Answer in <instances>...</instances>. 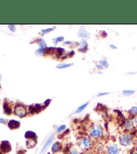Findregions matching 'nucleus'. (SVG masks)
<instances>
[{
  "instance_id": "nucleus-6",
  "label": "nucleus",
  "mask_w": 137,
  "mask_h": 154,
  "mask_svg": "<svg viewBox=\"0 0 137 154\" xmlns=\"http://www.w3.org/2000/svg\"><path fill=\"white\" fill-rule=\"evenodd\" d=\"M0 148H1V151L4 153H9L11 150V144L8 141H3L1 143Z\"/></svg>"
},
{
  "instance_id": "nucleus-25",
  "label": "nucleus",
  "mask_w": 137,
  "mask_h": 154,
  "mask_svg": "<svg viewBox=\"0 0 137 154\" xmlns=\"http://www.w3.org/2000/svg\"><path fill=\"white\" fill-rule=\"evenodd\" d=\"M134 91H123V94L125 95H130L132 94H134Z\"/></svg>"
},
{
  "instance_id": "nucleus-31",
  "label": "nucleus",
  "mask_w": 137,
  "mask_h": 154,
  "mask_svg": "<svg viewBox=\"0 0 137 154\" xmlns=\"http://www.w3.org/2000/svg\"><path fill=\"white\" fill-rule=\"evenodd\" d=\"M84 154H93V153H92L91 152V151H87Z\"/></svg>"
},
{
  "instance_id": "nucleus-17",
  "label": "nucleus",
  "mask_w": 137,
  "mask_h": 154,
  "mask_svg": "<svg viewBox=\"0 0 137 154\" xmlns=\"http://www.w3.org/2000/svg\"><path fill=\"white\" fill-rule=\"evenodd\" d=\"M68 154H81L80 151L75 147H70L68 151Z\"/></svg>"
},
{
  "instance_id": "nucleus-32",
  "label": "nucleus",
  "mask_w": 137,
  "mask_h": 154,
  "mask_svg": "<svg viewBox=\"0 0 137 154\" xmlns=\"http://www.w3.org/2000/svg\"><path fill=\"white\" fill-rule=\"evenodd\" d=\"M134 123H135L136 125H137V117H136V118H135V119H134Z\"/></svg>"
},
{
  "instance_id": "nucleus-8",
  "label": "nucleus",
  "mask_w": 137,
  "mask_h": 154,
  "mask_svg": "<svg viewBox=\"0 0 137 154\" xmlns=\"http://www.w3.org/2000/svg\"><path fill=\"white\" fill-rule=\"evenodd\" d=\"M107 154H120V149L117 145H110L107 149Z\"/></svg>"
},
{
  "instance_id": "nucleus-13",
  "label": "nucleus",
  "mask_w": 137,
  "mask_h": 154,
  "mask_svg": "<svg viewBox=\"0 0 137 154\" xmlns=\"http://www.w3.org/2000/svg\"><path fill=\"white\" fill-rule=\"evenodd\" d=\"M124 127L126 130H131L133 129V122L132 120H126L124 123Z\"/></svg>"
},
{
  "instance_id": "nucleus-37",
  "label": "nucleus",
  "mask_w": 137,
  "mask_h": 154,
  "mask_svg": "<svg viewBox=\"0 0 137 154\" xmlns=\"http://www.w3.org/2000/svg\"><path fill=\"white\" fill-rule=\"evenodd\" d=\"M0 151H1V148H0Z\"/></svg>"
},
{
  "instance_id": "nucleus-12",
  "label": "nucleus",
  "mask_w": 137,
  "mask_h": 154,
  "mask_svg": "<svg viewBox=\"0 0 137 154\" xmlns=\"http://www.w3.org/2000/svg\"><path fill=\"white\" fill-rule=\"evenodd\" d=\"M62 149V145L59 142H56L53 144L52 147V151L53 153H58Z\"/></svg>"
},
{
  "instance_id": "nucleus-26",
  "label": "nucleus",
  "mask_w": 137,
  "mask_h": 154,
  "mask_svg": "<svg viewBox=\"0 0 137 154\" xmlns=\"http://www.w3.org/2000/svg\"><path fill=\"white\" fill-rule=\"evenodd\" d=\"M53 30H54V28H53V27H52V28H48V29H46V30H43L42 31V35L48 33L49 32H51V31H52Z\"/></svg>"
},
{
  "instance_id": "nucleus-10",
  "label": "nucleus",
  "mask_w": 137,
  "mask_h": 154,
  "mask_svg": "<svg viewBox=\"0 0 137 154\" xmlns=\"http://www.w3.org/2000/svg\"><path fill=\"white\" fill-rule=\"evenodd\" d=\"M42 110V107L40 104H36L34 106L29 107V111L31 113H38Z\"/></svg>"
},
{
  "instance_id": "nucleus-35",
  "label": "nucleus",
  "mask_w": 137,
  "mask_h": 154,
  "mask_svg": "<svg viewBox=\"0 0 137 154\" xmlns=\"http://www.w3.org/2000/svg\"><path fill=\"white\" fill-rule=\"evenodd\" d=\"M134 154H137V151H135V152H134Z\"/></svg>"
},
{
  "instance_id": "nucleus-9",
  "label": "nucleus",
  "mask_w": 137,
  "mask_h": 154,
  "mask_svg": "<svg viewBox=\"0 0 137 154\" xmlns=\"http://www.w3.org/2000/svg\"><path fill=\"white\" fill-rule=\"evenodd\" d=\"M7 125H8V127L9 129L13 130V129H18L19 127H20V123L18 121H16V120H10L8 123H7Z\"/></svg>"
},
{
  "instance_id": "nucleus-29",
  "label": "nucleus",
  "mask_w": 137,
  "mask_h": 154,
  "mask_svg": "<svg viewBox=\"0 0 137 154\" xmlns=\"http://www.w3.org/2000/svg\"><path fill=\"white\" fill-rule=\"evenodd\" d=\"M6 122V121L4 119H2V118H0V123H3V124H5Z\"/></svg>"
},
{
  "instance_id": "nucleus-24",
  "label": "nucleus",
  "mask_w": 137,
  "mask_h": 154,
  "mask_svg": "<svg viewBox=\"0 0 137 154\" xmlns=\"http://www.w3.org/2000/svg\"><path fill=\"white\" fill-rule=\"evenodd\" d=\"M54 42L55 43H58V42H62V41H63L64 40V37H58V38H54Z\"/></svg>"
},
{
  "instance_id": "nucleus-22",
  "label": "nucleus",
  "mask_w": 137,
  "mask_h": 154,
  "mask_svg": "<svg viewBox=\"0 0 137 154\" xmlns=\"http://www.w3.org/2000/svg\"><path fill=\"white\" fill-rule=\"evenodd\" d=\"M38 44H39V46L41 47V48H44V47H45V42L43 39L40 40V41L38 42Z\"/></svg>"
},
{
  "instance_id": "nucleus-14",
  "label": "nucleus",
  "mask_w": 137,
  "mask_h": 154,
  "mask_svg": "<svg viewBox=\"0 0 137 154\" xmlns=\"http://www.w3.org/2000/svg\"><path fill=\"white\" fill-rule=\"evenodd\" d=\"M25 137L27 139H37V135L36 134V133L28 131L25 133Z\"/></svg>"
},
{
  "instance_id": "nucleus-36",
  "label": "nucleus",
  "mask_w": 137,
  "mask_h": 154,
  "mask_svg": "<svg viewBox=\"0 0 137 154\" xmlns=\"http://www.w3.org/2000/svg\"><path fill=\"white\" fill-rule=\"evenodd\" d=\"M101 154H107V153H101Z\"/></svg>"
},
{
  "instance_id": "nucleus-2",
  "label": "nucleus",
  "mask_w": 137,
  "mask_h": 154,
  "mask_svg": "<svg viewBox=\"0 0 137 154\" xmlns=\"http://www.w3.org/2000/svg\"><path fill=\"white\" fill-rule=\"evenodd\" d=\"M90 135L94 139H98L103 135V128L101 125H95L90 129Z\"/></svg>"
},
{
  "instance_id": "nucleus-5",
  "label": "nucleus",
  "mask_w": 137,
  "mask_h": 154,
  "mask_svg": "<svg viewBox=\"0 0 137 154\" xmlns=\"http://www.w3.org/2000/svg\"><path fill=\"white\" fill-rule=\"evenodd\" d=\"M54 137H55V135L54 134H52L51 136H50V137L48 139L47 141L45 142V144H44L43 147H42V149H41V151H40V154H44L45 152H46V151H47L48 149L49 148L50 145L52 143L53 140L54 139Z\"/></svg>"
},
{
  "instance_id": "nucleus-7",
  "label": "nucleus",
  "mask_w": 137,
  "mask_h": 154,
  "mask_svg": "<svg viewBox=\"0 0 137 154\" xmlns=\"http://www.w3.org/2000/svg\"><path fill=\"white\" fill-rule=\"evenodd\" d=\"M4 113L7 115H10L12 113V105L11 102H9L7 99H4Z\"/></svg>"
},
{
  "instance_id": "nucleus-38",
  "label": "nucleus",
  "mask_w": 137,
  "mask_h": 154,
  "mask_svg": "<svg viewBox=\"0 0 137 154\" xmlns=\"http://www.w3.org/2000/svg\"><path fill=\"white\" fill-rule=\"evenodd\" d=\"M0 87H1V85H0Z\"/></svg>"
},
{
  "instance_id": "nucleus-4",
  "label": "nucleus",
  "mask_w": 137,
  "mask_h": 154,
  "mask_svg": "<svg viewBox=\"0 0 137 154\" xmlns=\"http://www.w3.org/2000/svg\"><path fill=\"white\" fill-rule=\"evenodd\" d=\"M120 143L125 147L130 146L132 143V136L128 133H125L121 135L119 137Z\"/></svg>"
},
{
  "instance_id": "nucleus-19",
  "label": "nucleus",
  "mask_w": 137,
  "mask_h": 154,
  "mask_svg": "<svg viewBox=\"0 0 137 154\" xmlns=\"http://www.w3.org/2000/svg\"><path fill=\"white\" fill-rule=\"evenodd\" d=\"M129 112H130V115H132V116H136L137 115V107H132Z\"/></svg>"
},
{
  "instance_id": "nucleus-11",
  "label": "nucleus",
  "mask_w": 137,
  "mask_h": 154,
  "mask_svg": "<svg viewBox=\"0 0 137 154\" xmlns=\"http://www.w3.org/2000/svg\"><path fill=\"white\" fill-rule=\"evenodd\" d=\"M37 139H27L26 140V146L27 148H34L37 144Z\"/></svg>"
},
{
  "instance_id": "nucleus-34",
  "label": "nucleus",
  "mask_w": 137,
  "mask_h": 154,
  "mask_svg": "<svg viewBox=\"0 0 137 154\" xmlns=\"http://www.w3.org/2000/svg\"><path fill=\"white\" fill-rule=\"evenodd\" d=\"M1 79H2V75L0 74V80H1Z\"/></svg>"
},
{
  "instance_id": "nucleus-3",
  "label": "nucleus",
  "mask_w": 137,
  "mask_h": 154,
  "mask_svg": "<svg viewBox=\"0 0 137 154\" xmlns=\"http://www.w3.org/2000/svg\"><path fill=\"white\" fill-rule=\"evenodd\" d=\"M13 113L16 116L21 118L25 117L27 115V109H26L25 106L20 103H18L14 107V110H13Z\"/></svg>"
},
{
  "instance_id": "nucleus-1",
  "label": "nucleus",
  "mask_w": 137,
  "mask_h": 154,
  "mask_svg": "<svg viewBox=\"0 0 137 154\" xmlns=\"http://www.w3.org/2000/svg\"><path fill=\"white\" fill-rule=\"evenodd\" d=\"M80 148L83 151H88L92 146V141L89 137L84 136L78 142Z\"/></svg>"
},
{
  "instance_id": "nucleus-16",
  "label": "nucleus",
  "mask_w": 137,
  "mask_h": 154,
  "mask_svg": "<svg viewBox=\"0 0 137 154\" xmlns=\"http://www.w3.org/2000/svg\"><path fill=\"white\" fill-rule=\"evenodd\" d=\"M88 105V103H86L84 104V105H81L80 107H79L78 108V109L76 110V111H75V113L76 114H78V113H80L82 112V111L84 110L86 108V107Z\"/></svg>"
},
{
  "instance_id": "nucleus-23",
  "label": "nucleus",
  "mask_w": 137,
  "mask_h": 154,
  "mask_svg": "<svg viewBox=\"0 0 137 154\" xmlns=\"http://www.w3.org/2000/svg\"><path fill=\"white\" fill-rule=\"evenodd\" d=\"M100 63L101 64V65H102L103 66H104V67H108V64L106 60H100Z\"/></svg>"
},
{
  "instance_id": "nucleus-27",
  "label": "nucleus",
  "mask_w": 137,
  "mask_h": 154,
  "mask_svg": "<svg viewBox=\"0 0 137 154\" xmlns=\"http://www.w3.org/2000/svg\"><path fill=\"white\" fill-rule=\"evenodd\" d=\"M9 30H11L12 32H15V25H8Z\"/></svg>"
},
{
  "instance_id": "nucleus-33",
  "label": "nucleus",
  "mask_w": 137,
  "mask_h": 154,
  "mask_svg": "<svg viewBox=\"0 0 137 154\" xmlns=\"http://www.w3.org/2000/svg\"><path fill=\"white\" fill-rule=\"evenodd\" d=\"M96 66H97V67L100 68H103L102 66H99V65H98H98H96Z\"/></svg>"
},
{
  "instance_id": "nucleus-21",
  "label": "nucleus",
  "mask_w": 137,
  "mask_h": 154,
  "mask_svg": "<svg viewBox=\"0 0 137 154\" xmlns=\"http://www.w3.org/2000/svg\"><path fill=\"white\" fill-rule=\"evenodd\" d=\"M66 125H60V127H58V128H57V132L58 133H61L63 131H64L66 129Z\"/></svg>"
},
{
  "instance_id": "nucleus-15",
  "label": "nucleus",
  "mask_w": 137,
  "mask_h": 154,
  "mask_svg": "<svg viewBox=\"0 0 137 154\" xmlns=\"http://www.w3.org/2000/svg\"><path fill=\"white\" fill-rule=\"evenodd\" d=\"M104 144L102 142H99L96 145V150L97 151V152L99 153L100 154L102 153L103 151H104Z\"/></svg>"
},
{
  "instance_id": "nucleus-18",
  "label": "nucleus",
  "mask_w": 137,
  "mask_h": 154,
  "mask_svg": "<svg viewBox=\"0 0 137 154\" xmlns=\"http://www.w3.org/2000/svg\"><path fill=\"white\" fill-rule=\"evenodd\" d=\"M78 36L80 37H83V38H88L89 37V34L87 32H86L84 30H81L80 32H79Z\"/></svg>"
},
{
  "instance_id": "nucleus-30",
  "label": "nucleus",
  "mask_w": 137,
  "mask_h": 154,
  "mask_svg": "<svg viewBox=\"0 0 137 154\" xmlns=\"http://www.w3.org/2000/svg\"><path fill=\"white\" fill-rule=\"evenodd\" d=\"M110 46L111 48H113V49H116V46H115L113 45V44H112V45H110Z\"/></svg>"
},
{
  "instance_id": "nucleus-28",
  "label": "nucleus",
  "mask_w": 137,
  "mask_h": 154,
  "mask_svg": "<svg viewBox=\"0 0 137 154\" xmlns=\"http://www.w3.org/2000/svg\"><path fill=\"white\" fill-rule=\"evenodd\" d=\"M108 92H100L98 94V96H103V95H106V94H108Z\"/></svg>"
},
{
  "instance_id": "nucleus-20",
  "label": "nucleus",
  "mask_w": 137,
  "mask_h": 154,
  "mask_svg": "<svg viewBox=\"0 0 137 154\" xmlns=\"http://www.w3.org/2000/svg\"><path fill=\"white\" fill-rule=\"evenodd\" d=\"M70 66V64H58L56 67L58 68H65L69 67Z\"/></svg>"
}]
</instances>
